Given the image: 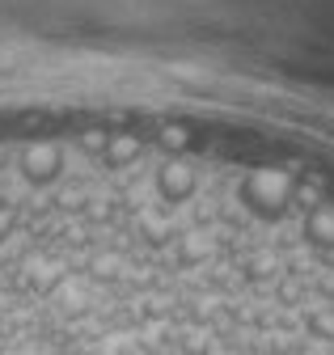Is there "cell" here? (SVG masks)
<instances>
[{
    "instance_id": "6da1fadb",
    "label": "cell",
    "mask_w": 334,
    "mask_h": 355,
    "mask_svg": "<svg viewBox=\"0 0 334 355\" xmlns=\"http://www.w3.org/2000/svg\"><path fill=\"white\" fill-rule=\"evenodd\" d=\"M178 127H186V123H178ZM191 131H199V136L212 140V144H225V136H216V131H203V127H191Z\"/></svg>"
}]
</instances>
